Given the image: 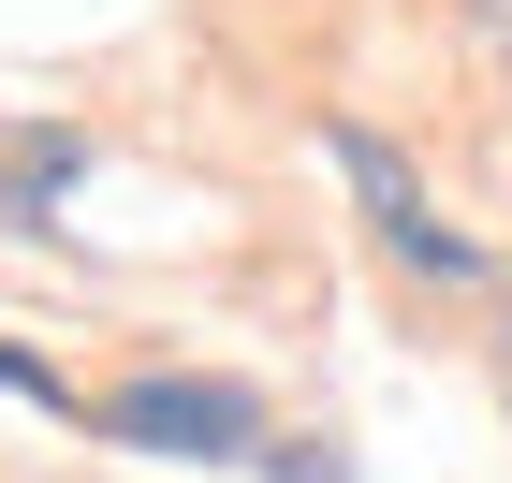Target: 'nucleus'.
<instances>
[{
  "instance_id": "nucleus-1",
  "label": "nucleus",
  "mask_w": 512,
  "mask_h": 483,
  "mask_svg": "<svg viewBox=\"0 0 512 483\" xmlns=\"http://www.w3.org/2000/svg\"><path fill=\"white\" fill-rule=\"evenodd\" d=\"M103 440H132V454H249L264 410H249L235 381H176V366H161V381H118V396H103Z\"/></svg>"
},
{
  "instance_id": "nucleus-2",
  "label": "nucleus",
  "mask_w": 512,
  "mask_h": 483,
  "mask_svg": "<svg viewBox=\"0 0 512 483\" xmlns=\"http://www.w3.org/2000/svg\"><path fill=\"white\" fill-rule=\"evenodd\" d=\"M322 161L366 191V220H381V249L410 264V279H469V235H439V220H425V191H410V161H395L381 132H352V118H337V132H322Z\"/></svg>"
},
{
  "instance_id": "nucleus-3",
  "label": "nucleus",
  "mask_w": 512,
  "mask_h": 483,
  "mask_svg": "<svg viewBox=\"0 0 512 483\" xmlns=\"http://www.w3.org/2000/svg\"><path fill=\"white\" fill-rule=\"evenodd\" d=\"M74 176H88V147H74V132H0V220H44Z\"/></svg>"
}]
</instances>
